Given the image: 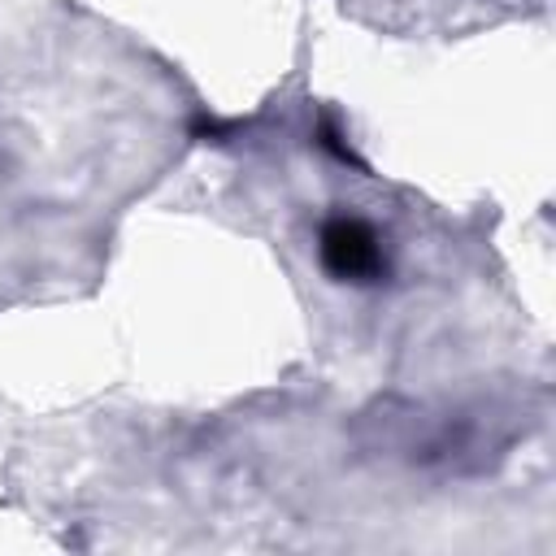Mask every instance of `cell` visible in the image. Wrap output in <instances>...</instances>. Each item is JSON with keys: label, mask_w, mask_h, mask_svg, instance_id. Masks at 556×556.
I'll list each match as a JSON object with an SVG mask.
<instances>
[{"label": "cell", "mask_w": 556, "mask_h": 556, "mask_svg": "<svg viewBox=\"0 0 556 556\" xmlns=\"http://www.w3.org/2000/svg\"><path fill=\"white\" fill-rule=\"evenodd\" d=\"M317 256L330 278L339 282H378L387 274V256L378 230L352 213H334L317 230Z\"/></svg>", "instance_id": "cell-1"}]
</instances>
